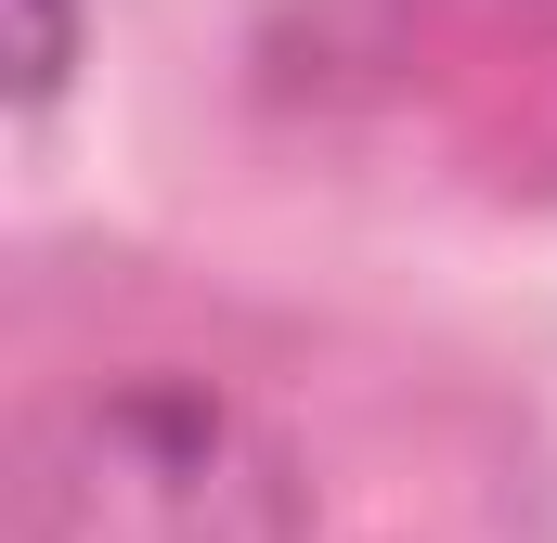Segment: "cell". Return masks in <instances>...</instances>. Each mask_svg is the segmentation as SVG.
Segmentation results:
<instances>
[{"label":"cell","mask_w":557,"mask_h":543,"mask_svg":"<svg viewBox=\"0 0 557 543\" xmlns=\"http://www.w3.org/2000/svg\"><path fill=\"white\" fill-rule=\"evenodd\" d=\"M0 543H311V479L221 376L117 363L13 427Z\"/></svg>","instance_id":"1"},{"label":"cell","mask_w":557,"mask_h":543,"mask_svg":"<svg viewBox=\"0 0 557 543\" xmlns=\"http://www.w3.org/2000/svg\"><path fill=\"white\" fill-rule=\"evenodd\" d=\"M26 26H13V104L26 117H52V91L78 78V0H13Z\"/></svg>","instance_id":"2"}]
</instances>
